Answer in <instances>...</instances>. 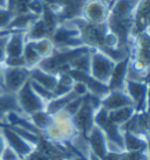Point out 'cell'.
<instances>
[{
	"label": "cell",
	"mask_w": 150,
	"mask_h": 160,
	"mask_svg": "<svg viewBox=\"0 0 150 160\" xmlns=\"http://www.w3.org/2000/svg\"><path fill=\"white\" fill-rule=\"evenodd\" d=\"M149 141L145 135L136 134L131 132L123 131V147L124 152L134 153V152H144L148 150Z\"/></svg>",
	"instance_id": "5bb4252c"
},
{
	"label": "cell",
	"mask_w": 150,
	"mask_h": 160,
	"mask_svg": "<svg viewBox=\"0 0 150 160\" xmlns=\"http://www.w3.org/2000/svg\"><path fill=\"white\" fill-rule=\"evenodd\" d=\"M30 80V68L4 66V87L7 92L16 93Z\"/></svg>",
	"instance_id": "5b68a950"
},
{
	"label": "cell",
	"mask_w": 150,
	"mask_h": 160,
	"mask_svg": "<svg viewBox=\"0 0 150 160\" xmlns=\"http://www.w3.org/2000/svg\"><path fill=\"white\" fill-rule=\"evenodd\" d=\"M110 14V4L107 0H86L81 18L93 25H103Z\"/></svg>",
	"instance_id": "3957f363"
},
{
	"label": "cell",
	"mask_w": 150,
	"mask_h": 160,
	"mask_svg": "<svg viewBox=\"0 0 150 160\" xmlns=\"http://www.w3.org/2000/svg\"><path fill=\"white\" fill-rule=\"evenodd\" d=\"M4 31H5V30H2V31H0V34H1V33H2V32H4Z\"/></svg>",
	"instance_id": "b9f144b4"
},
{
	"label": "cell",
	"mask_w": 150,
	"mask_h": 160,
	"mask_svg": "<svg viewBox=\"0 0 150 160\" xmlns=\"http://www.w3.org/2000/svg\"><path fill=\"white\" fill-rule=\"evenodd\" d=\"M22 58L25 60V64L27 68H34L40 64V61L42 60V58L40 57V54L36 52L33 41H26L25 47H24V52H22Z\"/></svg>",
	"instance_id": "603a6c76"
},
{
	"label": "cell",
	"mask_w": 150,
	"mask_h": 160,
	"mask_svg": "<svg viewBox=\"0 0 150 160\" xmlns=\"http://www.w3.org/2000/svg\"><path fill=\"white\" fill-rule=\"evenodd\" d=\"M53 118H54V124L60 130L61 134L63 135L66 142H69L70 140L79 133L77 128L75 127L73 118L68 113H66L63 110L53 114Z\"/></svg>",
	"instance_id": "7c38bea8"
},
{
	"label": "cell",
	"mask_w": 150,
	"mask_h": 160,
	"mask_svg": "<svg viewBox=\"0 0 150 160\" xmlns=\"http://www.w3.org/2000/svg\"><path fill=\"white\" fill-rule=\"evenodd\" d=\"M93 48H86L81 53L75 57L74 59L69 62L70 70L80 71L83 73L89 74L90 72V54H91Z\"/></svg>",
	"instance_id": "d6986e66"
},
{
	"label": "cell",
	"mask_w": 150,
	"mask_h": 160,
	"mask_svg": "<svg viewBox=\"0 0 150 160\" xmlns=\"http://www.w3.org/2000/svg\"><path fill=\"white\" fill-rule=\"evenodd\" d=\"M4 66L6 67H26L25 60L21 57H6L4 61Z\"/></svg>",
	"instance_id": "4dcf8cb0"
},
{
	"label": "cell",
	"mask_w": 150,
	"mask_h": 160,
	"mask_svg": "<svg viewBox=\"0 0 150 160\" xmlns=\"http://www.w3.org/2000/svg\"><path fill=\"white\" fill-rule=\"evenodd\" d=\"M0 86H4V65H0Z\"/></svg>",
	"instance_id": "d590c367"
},
{
	"label": "cell",
	"mask_w": 150,
	"mask_h": 160,
	"mask_svg": "<svg viewBox=\"0 0 150 160\" xmlns=\"http://www.w3.org/2000/svg\"><path fill=\"white\" fill-rule=\"evenodd\" d=\"M30 120V122L40 131L41 133H44L50 125H53L54 122V118L53 115L49 114L46 110L44 111H39L36 113H33L32 115L28 117Z\"/></svg>",
	"instance_id": "44dd1931"
},
{
	"label": "cell",
	"mask_w": 150,
	"mask_h": 160,
	"mask_svg": "<svg viewBox=\"0 0 150 160\" xmlns=\"http://www.w3.org/2000/svg\"><path fill=\"white\" fill-rule=\"evenodd\" d=\"M33 45L42 59L48 58L55 52V45L50 38H44V39L33 41Z\"/></svg>",
	"instance_id": "d4e9b609"
},
{
	"label": "cell",
	"mask_w": 150,
	"mask_h": 160,
	"mask_svg": "<svg viewBox=\"0 0 150 160\" xmlns=\"http://www.w3.org/2000/svg\"><path fill=\"white\" fill-rule=\"evenodd\" d=\"M38 18H40V17L32 14L30 12H24V13L14 14L11 24L7 27V30L11 31V32H26Z\"/></svg>",
	"instance_id": "e0dca14e"
},
{
	"label": "cell",
	"mask_w": 150,
	"mask_h": 160,
	"mask_svg": "<svg viewBox=\"0 0 150 160\" xmlns=\"http://www.w3.org/2000/svg\"><path fill=\"white\" fill-rule=\"evenodd\" d=\"M0 131H1V133L4 135L7 145L19 155V158L21 160L27 159L36 148V146L28 142L27 140H25L22 137H20L16 132H14L10 126L6 125V124L0 126Z\"/></svg>",
	"instance_id": "277c9868"
},
{
	"label": "cell",
	"mask_w": 150,
	"mask_h": 160,
	"mask_svg": "<svg viewBox=\"0 0 150 160\" xmlns=\"http://www.w3.org/2000/svg\"><path fill=\"white\" fill-rule=\"evenodd\" d=\"M0 7H8V0H0Z\"/></svg>",
	"instance_id": "f35d334b"
},
{
	"label": "cell",
	"mask_w": 150,
	"mask_h": 160,
	"mask_svg": "<svg viewBox=\"0 0 150 160\" xmlns=\"http://www.w3.org/2000/svg\"><path fill=\"white\" fill-rule=\"evenodd\" d=\"M136 112L137 111H136L135 106H127V107L117 108V110L114 111H109L108 112V117H109L110 122L122 127L135 115Z\"/></svg>",
	"instance_id": "ac0fdd59"
},
{
	"label": "cell",
	"mask_w": 150,
	"mask_h": 160,
	"mask_svg": "<svg viewBox=\"0 0 150 160\" xmlns=\"http://www.w3.org/2000/svg\"><path fill=\"white\" fill-rule=\"evenodd\" d=\"M82 104H83V97H76V98H74L72 101H69V102L67 104V106L63 108V111H65L66 113H68V114L73 118V117L77 113V111L81 108Z\"/></svg>",
	"instance_id": "83f0119b"
},
{
	"label": "cell",
	"mask_w": 150,
	"mask_h": 160,
	"mask_svg": "<svg viewBox=\"0 0 150 160\" xmlns=\"http://www.w3.org/2000/svg\"><path fill=\"white\" fill-rule=\"evenodd\" d=\"M30 87L33 88V91H34L35 93L40 97L41 99L45 100L46 102H48V101H50V100L54 98V94H53V92H52V91L47 90L46 87L39 85L38 82H35V81H33V80L30 79Z\"/></svg>",
	"instance_id": "484cf974"
},
{
	"label": "cell",
	"mask_w": 150,
	"mask_h": 160,
	"mask_svg": "<svg viewBox=\"0 0 150 160\" xmlns=\"http://www.w3.org/2000/svg\"><path fill=\"white\" fill-rule=\"evenodd\" d=\"M129 64V57L123 60H120L115 64L111 77L108 82V87L110 91L124 90L125 81H127V70Z\"/></svg>",
	"instance_id": "4fadbf2b"
},
{
	"label": "cell",
	"mask_w": 150,
	"mask_h": 160,
	"mask_svg": "<svg viewBox=\"0 0 150 160\" xmlns=\"http://www.w3.org/2000/svg\"><path fill=\"white\" fill-rule=\"evenodd\" d=\"M49 38L48 31L46 28L45 24L41 18H38L34 22L30 25V27L26 31V39L28 41H36V40Z\"/></svg>",
	"instance_id": "7402d4cb"
},
{
	"label": "cell",
	"mask_w": 150,
	"mask_h": 160,
	"mask_svg": "<svg viewBox=\"0 0 150 160\" xmlns=\"http://www.w3.org/2000/svg\"><path fill=\"white\" fill-rule=\"evenodd\" d=\"M115 64V60L109 57L105 52L97 50V48H93L91 54H90L89 75L91 78L108 85Z\"/></svg>",
	"instance_id": "6da1fadb"
},
{
	"label": "cell",
	"mask_w": 150,
	"mask_h": 160,
	"mask_svg": "<svg viewBox=\"0 0 150 160\" xmlns=\"http://www.w3.org/2000/svg\"><path fill=\"white\" fill-rule=\"evenodd\" d=\"M107 1H108V2H109V4H111V1H113V0H107Z\"/></svg>",
	"instance_id": "60d3db41"
},
{
	"label": "cell",
	"mask_w": 150,
	"mask_h": 160,
	"mask_svg": "<svg viewBox=\"0 0 150 160\" xmlns=\"http://www.w3.org/2000/svg\"><path fill=\"white\" fill-rule=\"evenodd\" d=\"M11 33V31L5 30L0 34V65H2L6 59V42Z\"/></svg>",
	"instance_id": "f546056e"
},
{
	"label": "cell",
	"mask_w": 150,
	"mask_h": 160,
	"mask_svg": "<svg viewBox=\"0 0 150 160\" xmlns=\"http://www.w3.org/2000/svg\"><path fill=\"white\" fill-rule=\"evenodd\" d=\"M145 135H147V138H148V140H150V120H149V122H148V126H147Z\"/></svg>",
	"instance_id": "74e56055"
},
{
	"label": "cell",
	"mask_w": 150,
	"mask_h": 160,
	"mask_svg": "<svg viewBox=\"0 0 150 160\" xmlns=\"http://www.w3.org/2000/svg\"><path fill=\"white\" fill-rule=\"evenodd\" d=\"M30 79L38 82L39 85L46 87L47 90L52 91V92L58 84V74L46 72L39 67H34V68L30 70Z\"/></svg>",
	"instance_id": "2e32d148"
},
{
	"label": "cell",
	"mask_w": 150,
	"mask_h": 160,
	"mask_svg": "<svg viewBox=\"0 0 150 160\" xmlns=\"http://www.w3.org/2000/svg\"><path fill=\"white\" fill-rule=\"evenodd\" d=\"M46 7L45 0H30L28 6H27V11L30 12L32 14L36 15V17H41L42 12Z\"/></svg>",
	"instance_id": "f1b7e54d"
},
{
	"label": "cell",
	"mask_w": 150,
	"mask_h": 160,
	"mask_svg": "<svg viewBox=\"0 0 150 160\" xmlns=\"http://www.w3.org/2000/svg\"><path fill=\"white\" fill-rule=\"evenodd\" d=\"M77 95L75 94V92L73 90L70 91L69 93H67L65 95H61V97H55L53 99L48 101L47 102V105H46V111L49 113V114H55V113H58V112H60L65 108L67 104L72 101V100L76 98Z\"/></svg>",
	"instance_id": "ffe728a7"
},
{
	"label": "cell",
	"mask_w": 150,
	"mask_h": 160,
	"mask_svg": "<svg viewBox=\"0 0 150 160\" xmlns=\"http://www.w3.org/2000/svg\"><path fill=\"white\" fill-rule=\"evenodd\" d=\"M86 137L89 142L91 153L105 159L109 152H108V146H107V137H105L103 130L100 128L99 126L94 125Z\"/></svg>",
	"instance_id": "52a82bcc"
},
{
	"label": "cell",
	"mask_w": 150,
	"mask_h": 160,
	"mask_svg": "<svg viewBox=\"0 0 150 160\" xmlns=\"http://www.w3.org/2000/svg\"><path fill=\"white\" fill-rule=\"evenodd\" d=\"M72 90L74 91L75 94L77 95V97H85L86 94H88L87 86H86L85 82H81V81H75Z\"/></svg>",
	"instance_id": "d6a6232c"
},
{
	"label": "cell",
	"mask_w": 150,
	"mask_h": 160,
	"mask_svg": "<svg viewBox=\"0 0 150 160\" xmlns=\"http://www.w3.org/2000/svg\"><path fill=\"white\" fill-rule=\"evenodd\" d=\"M85 84L87 86V88H88V93L94 95V97L100 98L101 100L103 99L105 95L108 94V92L110 91L108 85H105V84L94 79V78H91L90 75L86 79Z\"/></svg>",
	"instance_id": "cb8c5ba5"
},
{
	"label": "cell",
	"mask_w": 150,
	"mask_h": 160,
	"mask_svg": "<svg viewBox=\"0 0 150 160\" xmlns=\"http://www.w3.org/2000/svg\"><path fill=\"white\" fill-rule=\"evenodd\" d=\"M73 160H74V159H73ZM77 160H83V159H77Z\"/></svg>",
	"instance_id": "7bdbcfd3"
},
{
	"label": "cell",
	"mask_w": 150,
	"mask_h": 160,
	"mask_svg": "<svg viewBox=\"0 0 150 160\" xmlns=\"http://www.w3.org/2000/svg\"><path fill=\"white\" fill-rule=\"evenodd\" d=\"M16 99L22 114L26 117H30L39 111L46 110L47 102L33 91V88L30 87V80L16 92Z\"/></svg>",
	"instance_id": "7a4b0ae2"
},
{
	"label": "cell",
	"mask_w": 150,
	"mask_h": 160,
	"mask_svg": "<svg viewBox=\"0 0 150 160\" xmlns=\"http://www.w3.org/2000/svg\"><path fill=\"white\" fill-rule=\"evenodd\" d=\"M150 25V0H138L133 14V35L148 28Z\"/></svg>",
	"instance_id": "ba28073f"
},
{
	"label": "cell",
	"mask_w": 150,
	"mask_h": 160,
	"mask_svg": "<svg viewBox=\"0 0 150 160\" xmlns=\"http://www.w3.org/2000/svg\"><path fill=\"white\" fill-rule=\"evenodd\" d=\"M7 146V142H6L5 138H4V135L1 133V131H0V154H1V152L5 150V147Z\"/></svg>",
	"instance_id": "e575fe53"
},
{
	"label": "cell",
	"mask_w": 150,
	"mask_h": 160,
	"mask_svg": "<svg viewBox=\"0 0 150 160\" xmlns=\"http://www.w3.org/2000/svg\"><path fill=\"white\" fill-rule=\"evenodd\" d=\"M101 106L109 112L127 106H134V102L124 90H114L109 91L108 94L101 100Z\"/></svg>",
	"instance_id": "9c48e42d"
},
{
	"label": "cell",
	"mask_w": 150,
	"mask_h": 160,
	"mask_svg": "<svg viewBox=\"0 0 150 160\" xmlns=\"http://www.w3.org/2000/svg\"><path fill=\"white\" fill-rule=\"evenodd\" d=\"M138 0H113L110 4V17L121 20H133V14Z\"/></svg>",
	"instance_id": "8fae6325"
},
{
	"label": "cell",
	"mask_w": 150,
	"mask_h": 160,
	"mask_svg": "<svg viewBox=\"0 0 150 160\" xmlns=\"http://www.w3.org/2000/svg\"><path fill=\"white\" fill-rule=\"evenodd\" d=\"M26 41V32H12L6 42V57H21Z\"/></svg>",
	"instance_id": "9a60e30c"
},
{
	"label": "cell",
	"mask_w": 150,
	"mask_h": 160,
	"mask_svg": "<svg viewBox=\"0 0 150 160\" xmlns=\"http://www.w3.org/2000/svg\"><path fill=\"white\" fill-rule=\"evenodd\" d=\"M96 111L89 102L85 99L83 97V104L81 108L77 111V113L73 117V121L75 124V127L82 134L87 135L91 130V127L95 125L94 124V118H95Z\"/></svg>",
	"instance_id": "8992f818"
},
{
	"label": "cell",
	"mask_w": 150,
	"mask_h": 160,
	"mask_svg": "<svg viewBox=\"0 0 150 160\" xmlns=\"http://www.w3.org/2000/svg\"><path fill=\"white\" fill-rule=\"evenodd\" d=\"M148 111H150V82H148V88H147L144 100V112L147 113Z\"/></svg>",
	"instance_id": "836d02e7"
},
{
	"label": "cell",
	"mask_w": 150,
	"mask_h": 160,
	"mask_svg": "<svg viewBox=\"0 0 150 160\" xmlns=\"http://www.w3.org/2000/svg\"><path fill=\"white\" fill-rule=\"evenodd\" d=\"M14 17V13L8 7H0V31L7 30Z\"/></svg>",
	"instance_id": "4316f807"
},
{
	"label": "cell",
	"mask_w": 150,
	"mask_h": 160,
	"mask_svg": "<svg viewBox=\"0 0 150 160\" xmlns=\"http://www.w3.org/2000/svg\"><path fill=\"white\" fill-rule=\"evenodd\" d=\"M0 159L1 160H21L19 158V155L15 153L14 151L11 148L10 146L7 145L5 147V150L1 152L0 154Z\"/></svg>",
	"instance_id": "1f68e13d"
},
{
	"label": "cell",
	"mask_w": 150,
	"mask_h": 160,
	"mask_svg": "<svg viewBox=\"0 0 150 160\" xmlns=\"http://www.w3.org/2000/svg\"><path fill=\"white\" fill-rule=\"evenodd\" d=\"M88 160H103L102 158H100V157H97V155H95L94 153H91L90 154V157L88 158Z\"/></svg>",
	"instance_id": "8d00e7d4"
},
{
	"label": "cell",
	"mask_w": 150,
	"mask_h": 160,
	"mask_svg": "<svg viewBox=\"0 0 150 160\" xmlns=\"http://www.w3.org/2000/svg\"><path fill=\"white\" fill-rule=\"evenodd\" d=\"M147 31H148V33H149V35H150V25L148 26V28H147Z\"/></svg>",
	"instance_id": "ab89813d"
},
{
	"label": "cell",
	"mask_w": 150,
	"mask_h": 160,
	"mask_svg": "<svg viewBox=\"0 0 150 160\" xmlns=\"http://www.w3.org/2000/svg\"><path fill=\"white\" fill-rule=\"evenodd\" d=\"M0 160H1V159H0Z\"/></svg>",
	"instance_id": "ee69618b"
},
{
	"label": "cell",
	"mask_w": 150,
	"mask_h": 160,
	"mask_svg": "<svg viewBox=\"0 0 150 160\" xmlns=\"http://www.w3.org/2000/svg\"><path fill=\"white\" fill-rule=\"evenodd\" d=\"M148 88V82H138V81H125L124 91L133 100L134 106L137 112H144L145 93Z\"/></svg>",
	"instance_id": "30bf717a"
}]
</instances>
